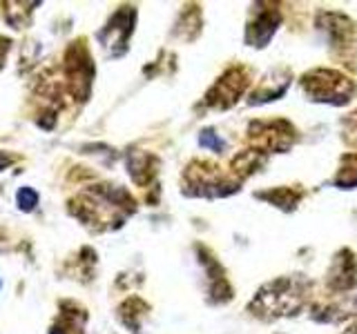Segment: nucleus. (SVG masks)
I'll return each mask as SVG.
<instances>
[{
  "instance_id": "1",
  "label": "nucleus",
  "mask_w": 357,
  "mask_h": 334,
  "mask_svg": "<svg viewBox=\"0 0 357 334\" xmlns=\"http://www.w3.org/2000/svg\"><path fill=\"white\" fill-rule=\"evenodd\" d=\"M306 92L315 100H335V103H346L353 92V83L337 72L317 70L304 76Z\"/></svg>"
},
{
  "instance_id": "2",
  "label": "nucleus",
  "mask_w": 357,
  "mask_h": 334,
  "mask_svg": "<svg viewBox=\"0 0 357 334\" xmlns=\"http://www.w3.org/2000/svg\"><path fill=\"white\" fill-rule=\"evenodd\" d=\"M245 76L241 70H230L221 81L210 89L208 94V103L210 105H217V107H228L237 100L245 87Z\"/></svg>"
},
{
  "instance_id": "3",
  "label": "nucleus",
  "mask_w": 357,
  "mask_h": 334,
  "mask_svg": "<svg viewBox=\"0 0 357 334\" xmlns=\"http://www.w3.org/2000/svg\"><path fill=\"white\" fill-rule=\"evenodd\" d=\"M355 270H357V263L349 252H342L340 259L335 261L333 265V272H331V283L333 287H351L355 283Z\"/></svg>"
},
{
  "instance_id": "4",
  "label": "nucleus",
  "mask_w": 357,
  "mask_h": 334,
  "mask_svg": "<svg viewBox=\"0 0 357 334\" xmlns=\"http://www.w3.org/2000/svg\"><path fill=\"white\" fill-rule=\"evenodd\" d=\"M259 196H268L271 200H275L277 205H282V207H293L299 196L301 194H293L290 189H279V192H271V194H259Z\"/></svg>"
},
{
  "instance_id": "5",
  "label": "nucleus",
  "mask_w": 357,
  "mask_h": 334,
  "mask_svg": "<svg viewBox=\"0 0 357 334\" xmlns=\"http://www.w3.org/2000/svg\"><path fill=\"white\" fill-rule=\"evenodd\" d=\"M16 200H18V205H20V209H25V212H29L33 205L38 203V194L33 192L31 187H22L20 192H18V196H16Z\"/></svg>"
}]
</instances>
